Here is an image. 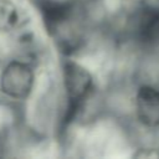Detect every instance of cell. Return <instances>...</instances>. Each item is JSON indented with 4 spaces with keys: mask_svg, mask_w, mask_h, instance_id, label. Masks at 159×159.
Segmentation results:
<instances>
[{
    "mask_svg": "<svg viewBox=\"0 0 159 159\" xmlns=\"http://www.w3.org/2000/svg\"><path fill=\"white\" fill-rule=\"evenodd\" d=\"M62 76L67 98V106L62 119V128L66 129L76 118L83 103L88 98L93 88V78L84 67L71 60L63 62Z\"/></svg>",
    "mask_w": 159,
    "mask_h": 159,
    "instance_id": "cell-1",
    "label": "cell"
},
{
    "mask_svg": "<svg viewBox=\"0 0 159 159\" xmlns=\"http://www.w3.org/2000/svg\"><path fill=\"white\" fill-rule=\"evenodd\" d=\"M34 82L35 75L30 65L21 61H11L0 76V89L7 97L24 99L31 93Z\"/></svg>",
    "mask_w": 159,
    "mask_h": 159,
    "instance_id": "cell-2",
    "label": "cell"
},
{
    "mask_svg": "<svg viewBox=\"0 0 159 159\" xmlns=\"http://www.w3.org/2000/svg\"><path fill=\"white\" fill-rule=\"evenodd\" d=\"M135 114L138 120L148 127H159V87L142 84L135 93Z\"/></svg>",
    "mask_w": 159,
    "mask_h": 159,
    "instance_id": "cell-3",
    "label": "cell"
},
{
    "mask_svg": "<svg viewBox=\"0 0 159 159\" xmlns=\"http://www.w3.org/2000/svg\"><path fill=\"white\" fill-rule=\"evenodd\" d=\"M39 9L46 30L48 34L53 35L58 32L60 27L71 19L73 4L71 1L60 0H40Z\"/></svg>",
    "mask_w": 159,
    "mask_h": 159,
    "instance_id": "cell-4",
    "label": "cell"
},
{
    "mask_svg": "<svg viewBox=\"0 0 159 159\" xmlns=\"http://www.w3.org/2000/svg\"><path fill=\"white\" fill-rule=\"evenodd\" d=\"M138 35L142 41H159V6H147L138 16Z\"/></svg>",
    "mask_w": 159,
    "mask_h": 159,
    "instance_id": "cell-5",
    "label": "cell"
},
{
    "mask_svg": "<svg viewBox=\"0 0 159 159\" xmlns=\"http://www.w3.org/2000/svg\"><path fill=\"white\" fill-rule=\"evenodd\" d=\"M21 20L17 6L10 0H0V34L15 30Z\"/></svg>",
    "mask_w": 159,
    "mask_h": 159,
    "instance_id": "cell-6",
    "label": "cell"
}]
</instances>
